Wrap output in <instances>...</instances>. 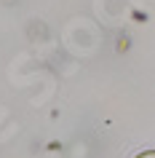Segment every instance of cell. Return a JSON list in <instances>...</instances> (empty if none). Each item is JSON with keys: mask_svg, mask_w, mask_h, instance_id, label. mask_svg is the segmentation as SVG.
<instances>
[{"mask_svg": "<svg viewBox=\"0 0 155 158\" xmlns=\"http://www.w3.org/2000/svg\"><path fill=\"white\" fill-rule=\"evenodd\" d=\"M137 158H155V150H145V153H139Z\"/></svg>", "mask_w": 155, "mask_h": 158, "instance_id": "obj_1", "label": "cell"}]
</instances>
